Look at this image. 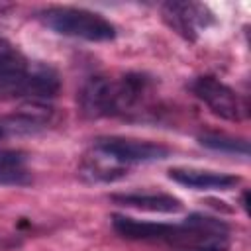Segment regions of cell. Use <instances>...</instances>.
Returning a JSON list of instances; mask_svg holds the SVG:
<instances>
[{
	"instance_id": "5bb4252c",
	"label": "cell",
	"mask_w": 251,
	"mask_h": 251,
	"mask_svg": "<svg viewBox=\"0 0 251 251\" xmlns=\"http://www.w3.org/2000/svg\"><path fill=\"white\" fill-rule=\"evenodd\" d=\"M200 145L212 151H220V153H229V155H241L247 157L249 155V143L245 139L239 137H231L226 133H206L198 137Z\"/></svg>"
},
{
	"instance_id": "6da1fadb",
	"label": "cell",
	"mask_w": 251,
	"mask_h": 251,
	"mask_svg": "<svg viewBox=\"0 0 251 251\" xmlns=\"http://www.w3.org/2000/svg\"><path fill=\"white\" fill-rule=\"evenodd\" d=\"M153 88L151 76L143 73H126L120 78L112 76H90L80 92L78 102L88 118H110L133 112Z\"/></svg>"
},
{
	"instance_id": "5b68a950",
	"label": "cell",
	"mask_w": 251,
	"mask_h": 251,
	"mask_svg": "<svg viewBox=\"0 0 251 251\" xmlns=\"http://www.w3.org/2000/svg\"><path fill=\"white\" fill-rule=\"evenodd\" d=\"M161 16L165 24L186 41H196L202 31L216 24L214 12L200 2H165Z\"/></svg>"
},
{
	"instance_id": "3957f363",
	"label": "cell",
	"mask_w": 251,
	"mask_h": 251,
	"mask_svg": "<svg viewBox=\"0 0 251 251\" xmlns=\"http://www.w3.org/2000/svg\"><path fill=\"white\" fill-rule=\"evenodd\" d=\"M165 243L173 251H227L229 226L214 216L190 214L184 222L175 224Z\"/></svg>"
},
{
	"instance_id": "52a82bcc",
	"label": "cell",
	"mask_w": 251,
	"mask_h": 251,
	"mask_svg": "<svg viewBox=\"0 0 251 251\" xmlns=\"http://www.w3.org/2000/svg\"><path fill=\"white\" fill-rule=\"evenodd\" d=\"M31 61L6 37H0V96L25 98Z\"/></svg>"
},
{
	"instance_id": "ba28073f",
	"label": "cell",
	"mask_w": 251,
	"mask_h": 251,
	"mask_svg": "<svg viewBox=\"0 0 251 251\" xmlns=\"http://www.w3.org/2000/svg\"><path fill=\"white\" fill-rule=\"evenodd\" d=\"M53 108L47 102H27L14 114L0 116V141L20 135H31L53 122Z\"/></svg>"
},
{
	"instance_id": "277c9868",
	"label": "cell",
	"mask_w": 251,
	"mask_h": 251,
	"mask_svg": "<svg viewBox=\"0 0 251 251\" xmlns=\"http://www.w3.org/2000/svg\"><path fill=\"white\" fill-rule=\"evenodd\" d=\"M190 90L200 102L208 106V110L214 116L227 120V122H239L245 118L243 100L237 96V92L231 86H227L220 78L210 76V75L196 76L190 84Z\"/></svg>"
},
{
	"instance_id": "8fae6325",
	"label": "cell",
	"mask_w": 251,
	"mask_h": 251,
	"mask_svg": "<svg viewBox=\"0 0 251 251\" xmlns=\"http://www.w3.org/2000/svg\"><path fill=\"white\" fill-rule=\"evenodd\" d=\"M110 198L118 206L135 208L143 212L176 214L182 210V200L167 192H124V194H112Z\"/></svg>"
},
{
	"instance_id": "30bf717a",
	"label": "cell",
	"mask_w": 251,
	"mask_h": 251,
	"mask_svg": "<svg viewBox=\"0 0 251 251\" xmlns=\"http://www.w3.org/2000/svg\"><path fill=\"white\" fill-rule=\"evenodd\" d=\"M112 227L114 231L131 241H167L173 233L175 224H163V222H147V220H135L131 216L114 214L112 216Z\"/></svg>"
},
{
	"instance_id": "7c38bea8",
	"label": "cell",
	"mask_w": 251,
	"mask_h": 251,
	"mask_svg": "<svg viewBox=\"0 0 251 251\" xmlns=\"http://www.w3.org/2000/svg\"><path fill=\"white\" fill-rule=\"evenodd\" d=\"M78 175L86 182H114V180L126 176L127 169L92 145V151L88 155H84V159L78 167Z\"/></svg>"
},
{
	"instance_id": "4fadbf2b",
	"label": "cell",
	"mask_w": 251,
	"mask_h": 251,
	"mask_svg": "<svg viewBox=\"0 0 251 251\" xmlns=\"http://www.w3.org/2000/svg\"><path fill=\"white\" fill-rule=\"evenodd\" d=\"M25 180V153L18 149H0V184H22Z\"/></svg>"
},
{
	"instance_id": "7a4b0ae2",
	"label": "cell",
	"mask_w": 251,
	"mask_h": 251,
	"mask_svg": "<svg viewBox=\"0 0 251 251\" xmlns=\"http://www.w3.org/2000/svg\"><path fill=\"white\" fill-rule=\"evenodd\" d=\"M43 25L55 33L84 39V41H112L118 35L116 25L98 12L75 6H49L37 14Z\"/></svg>"
},
{
	"instance_id": "8992f818",
	"label": "cell",
	"mask_w": 251,
	"mask_h": 251,
	"mask_svg": "<svg viewBox=\"0 0 251 251\" xmlns=\"http://www.w3.org/2000/svg\"><path fill=\"white\" fill-rule=\"evenodd\" d=\"M94 147L106 153L110 159H114L126 169L137 163H151V161L167 159L171 153L169 147L161 143L145 141V139H131V137H118V135L98 137L94 141Z\"/></svg>"
},
{
	"instance_id": "9c48e42d",
	"label": "cell",
	"mask_w": 251,
	"mask_h": 251,
	"mask_svg": "<svg viewBox=\"0 0 251 251\" xmlns=\"http://www.w3.org/2000/svg\"><path fill=\"white\" fill-rule=\"evenodd\" d=\"M169 178L192 190H231L241 182L235 175L194 167H173L169 169Z\"/></svg>"
}]
</instances>
